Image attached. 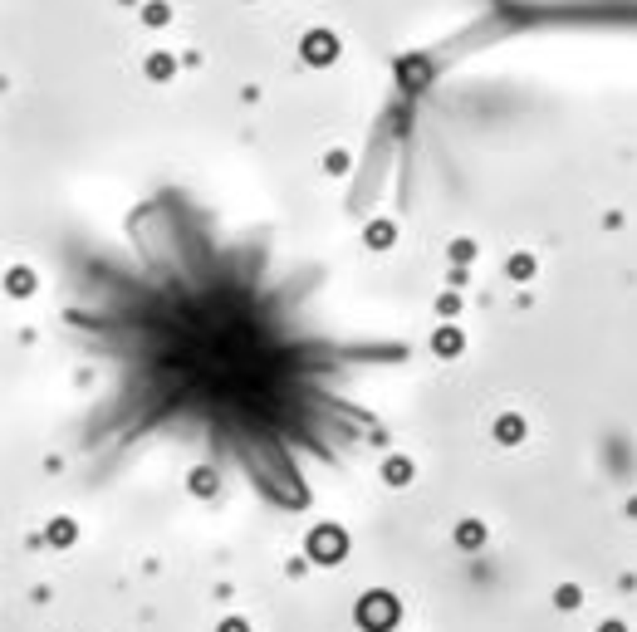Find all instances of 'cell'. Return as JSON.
<instances>
[{
	"label": "cell",
	"instance_id": "6da1fadb",
	"mask_svg": "<svg viewBox=\"0 0 637 632\" xmlns=\"http://www.w3.org/2000/svg\"><path fill=\"white\" fill-rule=\"evenodd\" d=\"M392 617H397V608H392V598H368V603H363V622H368L373 632H382V627H387Z\"/></svg>",
	"mask_w": 637,
	"mask_h": 632
}]
</instances>
